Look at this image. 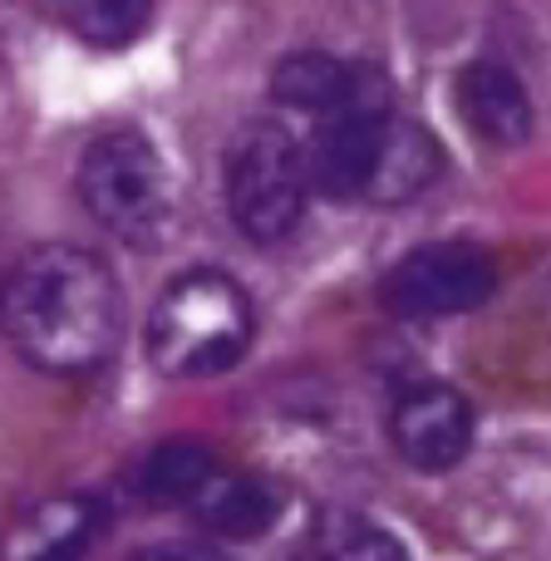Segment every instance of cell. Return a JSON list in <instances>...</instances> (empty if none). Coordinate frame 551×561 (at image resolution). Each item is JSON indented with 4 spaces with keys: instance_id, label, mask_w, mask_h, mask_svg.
<instances>
[{
    "instance_id": "cell-1",
    "label": "cell",
    "mask_w": 551,
    "mask_h": 561,
    "mask_svg": "<svg viewBox=\"0 0 551 561\" xmlns=\"http://www.w3.org/2000/svg\"><path fill=\"white\" fill-rule=\"evenodd\" d=\"M0 325L15 355L45 375H89L118 350L124 286L99 252L45 242L10 266Z\"/></svg>"
},
{
    "instance_id": "cell-2",
    "label": "cell",
    "mask_w": 551,
    "mask_h": 561,
    "mask_svg": "<svg viewBox=\"0 0 551 561\" xmlns=\"http://www.w3.org/2000/svg\"><path fill=\"white\" fill-rule=\"evenodd\" d=\"M256 335V306L232 272L193 266L153 300L144 330L148 365L163 379H213L242 365Z\"/></svg>"
},
{
    "instance_id": "cell-3",
    "label": "cell",
    "mask_w": 551,
    "mask_h": 561,
    "mask_svg": "<svg viewBox=\"0 0 551 561\" xmlns=\"http://www.w3.org/2000/svg\"><path fill=\"white\" fill-rule=\"evenodd\" d=\"M79 197L104 232L134 252H158L173 232L168 163L138 128H108L79 158Z\"/></svg>"
},
{
    "instance_id": "cell-4",
    "label": "cell",
    "mask_w": 551,
    "mask_h": 561,
    "mask_svg": "<svg viewBox=\"0 0 551 561\" xmlns=\"http://www.w3.org/2000/svg\"><path fill=\"white\" fill-rule=\"evenodd\" d=\"M222 197L232 227L252 247L286 242L310 197L296 134L276 118H252L237 128L222 158Z\"/></svg>"
},
{
    "instance_id": "cell-5",
    "label": "cell",
    "mask_w": 551,
    "mask_h": 561,
    "mask_svg": "<svg viewBox=\"0 0 551 561\" xmlns=\"http://www.w3.org/2000/svg\"><path fill=\"white\" fill-rule=\"evenodd\" d=\"M497 296V262L478 242H424L379 276V306L399 320L463 316Z\"/></svg>"
},
{
    "instance_id": "cell-6",
    "label": "cell",
    "mask_w": 551,
    "mask_h": 561,
    "mask_svg": "<svg viewBox=\"0 0 551 561\" xmlns=\"http://www.w3.org/2000/svg\"><path fill=\"white\" fill-rule=\"evenodd\" d=\"M473 428L478 419L468 394H458L454 385H438V379H424V385L399 394L394 414H389V444L414 473H448L468 458Z\"/></svg>"
},
{
    "instance_id": "cell-7",
    "label": "cell",
    "mask_w": 551,
    "mask_h": 561,
    "mask_svg": "<svg viewBox=\"0 0 551 561\" xmlns=\"http://www.w3.org/2000/svg\"><path fill=\"white\" fill-rule=\"evenodd\" d=\"M444 173V148L418 118L389 114L375 134V153H369L365 173V203L375 207H404L414 197H424Z\"/></svg>"
},
{
    "instance_id": "cell-8",
    "label": "cell",
    "mask_w": 551,
    "mask_h": 561,
    "mask_svg": "<svg viewBox=\"0 0 551 561\" xmlns=\"http://www.w3.org/2000/svg\"><path fill=\"white\" fill-rule=\"evenodd\" d=\"M454 99L463 124L483 138L487 148H523L532 138V94L527 84L497 59H478V65L458 69Z\"/></svg>"
},
{
    "instance_id": "cell-9",
    "label": "cell",
    "mask_w": 551,
    "mask_h": 561,
    "mask_svg": "<svg viewBox=\"0 0 551 561\" xmlns=\"http://www.w3.org/2000/svg\"><path fill=\"white\" fill-rule=\"evenodd\" d=\"M104 527V507L89 493H59L25 507L20 523L5 533L0 561H84Z\"/></svg>"
},
{
    "instance_id": "cell-10",
    "label": "cell",
    "mask_w": 551,
    "mask_h": 561,
    "mask_svg": "<svg viewBox=\"0 0 551 561\" xmlns=\"http://www.w3.org/2000/svg\"><path fill=\"white\" fill-rule=\"evenodd\" d=\"M187 507H193V517L213 537L256 542V537H266L280 523L286 493H280V483H272V478H262V473H213L207 488Z\"/></svg>"
},
{
    "instance_id": "cell-11",
    "label": "cell",
    "mask_w": 551,
    "mask_h": 561,
    "mask_svg": "<svg viewBox=\"0 0 551 561\" xmlns=\"http://www.w3.org/2000/svg\"><path fill=\"white\" fill-rule=\"evenodd\" d=\"M359 84V65H345V59L325 55V49H290L272 65V99L280 108H296V114H315L330 118L335 108H345L355 99Z\"/></svg>"
},
{
    "instance_id": "cell-12",
    "label": "cell",
    "mask_w": 551,
    "mask_h": 561,
    "mask_svg": "<svg viewBox=\"0 0 551 561\" xmlns=\"http://www.w3.org/2000/svg\"><path fill=\"white\" fill-rule=\"evenodd\" d=\"M213 473H217V454L207 444H197V438H168V444H158L138 463L134 488L153 507H177V503H193Z\"/></svg>"
},
{
    "instance_id": "cell-13",
    "label": "cell",
    "mask_w": 551,
    "mask_h": 561,
    "mask_svg": "<svg viewBox=\"0 0 551 561\" xmlns=\"http://www.w3.org/2000/svg\"><path fill=\"white\" fill-rule=\"evenodd\" d=\"M320 561H409L404 542L375 517L349 513V507H330L320 517Z\"/></svg>"
},
{
    "instance_id": "cell-14",
    "label": "cell",
    "mask_w": 551,
    "mask_h": 561,
    "mask_svg": "<svg viewBox=\"0 0 551 561\" xmlns=\"http://www.w3.org/2000/svg\"><path fill=\"white\" fill-rule=\"evenodd\" d=\"M59 15H65L69 35H79L84 45L124 49L148 30L153 5H144V0H74V5H65Z\"/></svg>"
},
{
    "instance_id": "cell-15",
    "label": "cell",
    "mask_w": 551,
    "mask_h": 561,
    "mask_svg": "<svg viewBox=\"0 0 551 561\" xmlns=\"http://www.w3.org/2000/svg\"><path fill=\"white\" fill-rule=\"evenodd\" d=\"M128 561H232V557L207 542H148L138 552H128Z\"/></svg>"
},
{
    "instance_id": "cell-16",
    "label": "cell",
    "mask_w": 551,
    "mask_h": 561,
    "mask_svg": "<svg viewBox=\"0 0 551 561\" xmlns=\"http://www.w3.org/2000/svg\"><path fill=\"white\" fill-rule=\"evenodd\" d=\"M296 561H320V557H296Z\"/></svg>"
}]
</instances>
